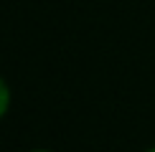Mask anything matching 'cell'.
I'll return each mask as SVG.
<instances>
[{
  "instance_id": "6da1fadb",
  "label": "cell",
  "mask_w": 155,
  "mask_h": 152,
  "mask_svg": "<svg viewBox=\"0 0 155 152\" xmlns=\"http://www.w3.org/2000/svg\"><path fill=\"white\" fill-rule=\"evenodd\" d=\"M8 104H10V89H8V84H5L3 79H0V117L8 112Z\"/></svg>"
},
{
  "instance_id": "3957f363",
  "label": "cell",
  "mask_w": 155,
  "mask_h": 152,
  "mask_svg": "<svg viewBox=\"0 0 155 152\" xmlns=\"http://www.w3.org/2000/svg\"><path fill=\"white\" fill-rule=\"evenodd\" d=\"M147 152H155V147H153V150H147Z\"/></svg>"
},
{
  "instance_id": "7a4b0ae2",
  "label": "cell",
  "mask_w": 155,
  "mask_h": 152,
  "mask_svg": "<svg viewBox=\"0 0 155 152\" xmlns=\"http://www.w3.org/2000/svg\"><path fill=\"white\" fill-rule=\"evenodd\" d=\"M33 152H46V150H33Z\"/></svg>"
}]
</instances>
